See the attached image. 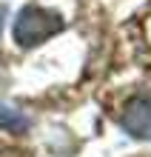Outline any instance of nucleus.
Instances as JSON below:
<instances>
[{"mask_svg":"<svg viewBox=\"0 0 151 157\" xmlns=\"http://www.w3.org/2000/svg\"><path fill=\"white\" fill-rule=\"evenodd\" d=\"M0 126L9 128V132H26V128H29V117L0 103Z\"/></svg>","mask_w":151,"mask_h":157,"instance_id":"3","label":"nucleus"},{"mask_svg":"<svg viewBox=\"0 0 151 157\" xmlns=\"http://www.w3.org/2000/svg\"><path fill=\"white\" fill-rule=\"evenodd\" d=\"M63 29H66V20L57 12L43 9V6H23L14 17L12 34L20 49H34V46L46 43L49 37L60 34Z\"/></svg>","mask_w":151,"mask_h":157,"instance_id":"1","label":"nucleus"},{"mask_svg":"<svg viewBox=\"0 0 151 157\" xmlns=\"http://www.w3.org/2000/svg\"><path fill=\"white\" fill-rule=\"evenodd\" d=\"M123 132L134 140H151V97H134L123 106L120 114Z\"/></svg>","mask_w":151,"mask_h":157,"instance_id":"2","label":"nucleus"}]
</instances>
